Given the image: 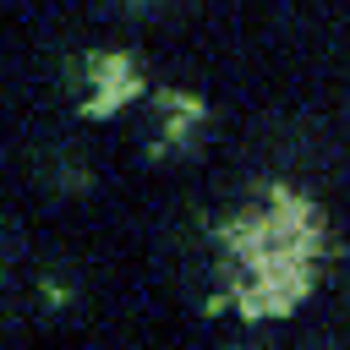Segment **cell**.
I'll return each instance as SVG.
<instances>
[{
    "mask_svg": "<svg viewBox=\"0 0 350 350\" xmlns=\"http://www.w3.org/2000/svg\"><path fill=\"white\" fill-rule=\"evenodd\" d=\"M230 241L246 268V306L252 312H290L306 290V268H312V246H317L312 208L273 191L262 208L235 219Z\"/></svg>",
    "mask_w": 350,
    "mask_h": 350,
    "instance_id": "6da1fadb",
    "label": "cell"
},
{
    "mask_svg": "<svg viewBox=\"0 0 350 350\" xmlns=\"http://www.w3.org/2000/svg\"><path fill=\"white\" fill-rule=\"evenodd\" d=\"M262 148H268V159L284 175H328L339 164V137L317 115H284V120H273L262 131Z\"/></svg>",
    "mask_w": 350,
    "mask_h": 350,
    "instance_id": "7a4b0ae2",
    "label": "cell"
},
{
    "mask_svg": "<svg viewBox=\"0 0 350 350\" xmlns=\"http://www.w3.org/2000/svg\"><path fill=\"white\" fill-rule=\"evenodd\" d=\"M88 109L93 115H109L115 104H126L131 98V88H137V66L131 60H120V55H93L88 60Z\"/></svg>",
    "mask_w": 350,
    "mask_h": 350,
    "instance_id": "3957f363",
    "label": "cell"
},
{
    "mask_svg": "<svg viewBox=\"0 0 350 350\" xmlns=\"http://www.w3.org/2000/svg\"><path fill=\"white\" fill-rule=\"evenodd\" d=\"M191 120H202V104H197V98H186V93L164 98V126H159V131H164V148H170V142H186V137H191V131H186Z\"/></svg>",
    "mask_w": 350,
    "mask_h": 350,
    "instance_id": "277c9868",
    "label": "cell"
}]
</instances>
